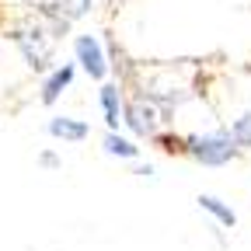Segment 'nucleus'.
Here are the masks:
<instances>
[{
    "mask_svg": "<svg viewBox=\"0 0 251 251\" xmlns=\"http://www.w3.org/2000/svg\"><path fill=\"white\" fill-rule=\"evenodd\" d=\"M7 39H11V46L21 52V59H25L28 70L46 74L52 63H56V39L46 31V25H42L39 18L21 21V25H11V28H7Z\"/></svg>",
    "mask_w": 251,
    "mask_h": 251,
    "instance_id": "nucleus-1",
    "label": "nucleus"
},
{
    "mask_svg": "<svg viewBox=\"0 0 251 251\" xmlns=\"http://www.w3.org/2000/svg\"><path fill=\"white\" fill-rule=\"evenodd\" d=\"M237 153H241V147L234 143L227 126L209 129V133H188L185 136V157L196 161V164H202V168H224V164L234 161Z\"/></svg>",
    "mask_w": 251,
    "mask_h": 251,
    "instance_id": "nucleus-2",
    "label": "nucleus"
},
{
    "mask_svg": "<svg viewBox=\"0 0 251 251\" xmlns=\"http://www.w3.org/2000/svg\"><path fill=\"white\" fill-rule=\"evenodd\" d=\"M70 49H74V63H77L80 74H87L94 84L108 80L112 63H108V52H105V42H101L98 31H77L70 39Z\"/></svg>",
    "mask_w": 251,
    "mask_h": 251,
    "instance_id": "nucleus-3",
    "label": "nucleus"
},
{
    "mask_svg": "<svg viewBox=\"0 0 251 251\" xmlns=\"http://www.w3.org/2000/svg\"><path fill=\"white\" fill-rule=\"evenodd\" d=\"M122 129L129 133L133 140H153L157 129H164V112L157 108L153 101L140 98V94H133V98L122 101Z\"/></svg>",
    "mask_w": 251,
    "mask_h": 251,
    "instance_id": "nucleus-4",
    "label": "nucleus"
},
{
    "mask_svg": "<svg viewBox=\"0 0 251 251\" xmlns=\"http://www.w3.org/2000/svg\"><path fill=\"white\" fill-rule=\"evenodd\" d=\"M74 80H77V63H74V59L52 63V67L42 74V80H39V101H42L46 108H52L63 94L74 87Z\"/></svg>",
    "mask_w": 251,
    "mask_h": 251,
    "instance_id": "nucleus-5",
    "label": "nucleus"
},
{
    "mask_svg": "<svg viewBox=\"0 0 251 251\" xmlns=\"http://www.w3.org/2000/svg\"><path fill=\"white\" fill-rule=\"evenodd\" d=\"M122 101H126V87L119 80L98 84V108L105 119V129H122Z\"/></svg>",
    "mask_w": 251,
    "mask_h": 251,
    "instance_id": "nucleus-6",
    "label": "nucleus"
},
{
    "mask_svg": "<svg viewBox=\"0 0 251 251\" xmlns=\"http://www.w3.org/2000/svg\"><path fill=\"white\" fill-rule=\"evenodd\" d=\"M46 133L59 143H84V140H91V126H87V119H77V115H49Z\"/></svg>",
    "mask_w": 251,
    "mask_h": 251,
    "instance_id": "nucleus-7",
    "label": "nucleus"
},
{
    "mask_svg": "<svg viewBox=\"0 0 251 251\" xmlns=\"http://www.w3.org/2000/svg\"><path fill=\"white\" fill-rule=\"evenodd\" d=\"M101 153L105 157H115V161H140V153H143V147H140V140H133L126 129H105L101 133Z\"/></svg>",
    "mask_w": 251,
    "mask_h": 251,
    "instance_id": "nucleus-8",
    "label": "nucleus"
},
{
    "mask_svg": "<svg viewBox=\"0 0 251 251\" xmlns=\"http://www.w3.org/2000/svg\"><path fill=\"white\" fill-rule=\"evenodd\" d=\"M196 202H199V209H202V213H209V216L216 220V227H227V230H234V227H237V213L230 209V202H224L220 196L202 192Z\"/></svg>",
    "mask_w": 251,
    "mask_h": 251,
    "instance_id": "nucleus-9",
    "label": "nucleus"
},
{
    "mask_svg": "<svg viewBox=\"0 0 251 251\" xmlns=\"http://www.w3.org/2000/svg\"><path fill=\"white\" fill-rule=\"evenodd\" d=\"M150 143H153V147H161L164 153H185V136H178L175 129H168V126H164V129H157Z\"/></svg>",
    "mask_w": 251,
    "mask_h": 251,
    "instance_id": "nucleus-10",
    "label": "nucleus"
},
{
    "mask_svg": "<svg viewBox=\"0 0 251 251\" xmlns=\"http://www.w3.org/2000/svg\"><path fill=\"white\" fill-rule=\"evenodd\" d=\"M227 129H230V136H234V143H237L241 150H251V112L237 115Z\"/></svg>",
    "mask_w": 251,
    "mask_h": 251,
    "instance_id": "nucleus-11",
    "label": "nucleus"
},
{
    "mask_svg": "<svg viewBox=\"0 0 251 251\" xmlns=\"http://www.w3.org/2000/svg\"><path fill=\"white\" fill-rule=\"evenodd\" d=\"M35 164H39L42 171H59V168H63V161H59L56 150H42V153L35 157Z\"/></svg>",
    "mask_w": 251,
    "mask_h": 251,
    "instance_id": "nucleus-12",
    "label": "nucleus"
},
{
    "mask_svg": "<svg viewBox=\"0 0 251 251\" xmlns=\"http://www.w3.org/2000/svg\"><path fill=\"white\" fill-rule=\"evenodd\" d=\"M133 175H136L140 181H147V185H157V168H153V164H136Z\"/></svg>",
    "mask_w": 251,
    "mask_h": 251,
    "instance_id": "nucleus-13",
    "label": "nucleus"
},
{
    "mask_svg": "<svg viewBox=\"0 0 251 251\" xmlns=\"http://www.w3.org/2000/svg\"><path fill=\"white\" fill-rule=\"evenodd\" d=\"M91 11H94V0H74V14H77V21L87 18Z\"/></svg>",
    "mask_w": 251,
    "mask_h": 251,
    "instance_id": "nucleus-14",
    "label": "nucleus"
}]
</instances>
